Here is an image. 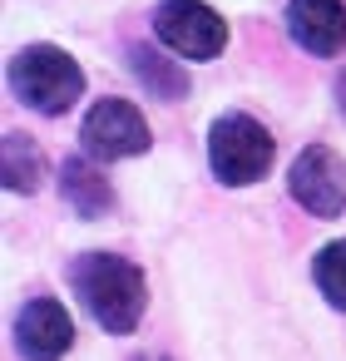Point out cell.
I'll use <instances>...</instances> for the list:
<instances>
[{"label": "cell", "mask_w": 346, "mask_h": 361, "mask_svg": "<svg viewBox=\"0 0 346 361\" xmlns=\"http://www.w3.org/2000/svg\"><path fill=\"white\" fill-rule=\"evenodd\" d=\"M134 361H168V356H134Z\"/></svg>", "instance_id": "5bb4252c"}, {"label": "cell", "mask_w": 346, "mask_h": 361, "mask_svg": "<svg viewBox=\"0 0 346 361\" xmlns=\"http://www.w3.org/2000/svg\"><path fill=\"white\" fill-rule=\"evenodd\" d=\"M287 193H292V203L307 208L311 218H341V213H346V159L331 154L326 144H307V149L292 159Z\"/></svg>", "instance_id": "5b68a950"}, {"label": "cell", "mask_w": 346, "mask_h": 361, "mask_svg": "<svg viewBox=\"0 0 346 361\" xmlns=\"http://www.w3.org/2000/svg\"><path fill=\"white\" fill-rule=\"evenodd\" d=\"M11 90H16L20 104H30V109H40V114H50V119H60V114H70V109L80 104V94H85V70H80V60H75L70 50H60V45H25V50H16V60H11Z\"/></svg>", "instance_id": "7a4b0ae2"}, {"label": "cell", "mask_w": 346, "mask_h": 361, "mask_svg": "<svg viewBox=\"0 0 346 361\" xmlns=\"http://www.w3.org/2000/svg\"><path fill=\"white\" fill-rule=\"evenodd\" d=\"M60 193H65V203H70L80 218H89V223L114 208V188H109V178L94 169L89 154H85V159H65V169H60Z\"/></svg>", "instance_id": "9c48e42d"}, {"label": "cell", "mask_w": 346, "mask_h": 361, "mask_svg": "<svg viewBox=\"0 0 346 361\" xmlns=\"http://www.w3.org/2000/svg\"><path fill=\"white\" fill-rule=\"evenodd\" d=\"M70 287L75 297L89 307V317L114 331V336H129L149 307V277L139 262L119 257V252H85L70 262Z\"/></svg>", "instance_id": "6da1fadb"}, {"label": "cell", "mask_w": 346, "mask_h": 361, "mask_svg": "<svg viewBox=\"0 0 346 361\" xmlns=\"http://www.w3.org/2000/svg\"><path fill=\"white\" fill-rule=\"evenodd\" d=\"M0 173H6V188L11 193H35L45 183V154L20 129H11L6 134V164H0Z\"/></svg>", "instance_id": "8fae6325"}, {"label": "cell", "mask_w": 346, "mask_h": 361, "mask_svg": "<svg viewBox=\"0 0 346 361\" xmlns=\"http://www.w3.org/2000/svg\"><path fill=\"white\" fill-rule=\"evenodd\" d=\"M336 94H341V114H346V70L336 75Z\"/></svg>", "instance_id": "4fadbf2b"}, {"label": "cell", "mask_w": 346, "mask_h": 361, "mask_svg": "<svg viewBox=\"0 0 346 361\" xmlns=\"http://www.w3.org/2000/svg\"><path fill=\"white\" fill-rule=\"evenodd\" d=\"M311 282H316V292H321L336 312H346V238H336V243H326V247L316 252Z\"/></svg>", "instance_id": "7c38bea8"}, {"label": "cell", "mask_w": 346, "mask_h": 361, "mask_svg": "<svg viewBox=\"0 0 346 361\" xmlns=\"http://www.w3.org/2000/svg\"><path fill=\"white\" fill-rule=\"evenodd\" d=\"M80 144L94 164H114V159L144 154L154 144V134H149V119L129 99H99L80 124Z\"/></svg>", "instance_id": "8992f818"}, {"label": "cell", "mask_w": 346, "mask_h": 361, "mask_svg": "<svg viewBox=\"0 0 346 361\" xmlns=\"http://www.w3.org/2000/svg\"><path fill=\"white\" fill-rule=\"evenodd\" d=\"M287 35L307 55L336 60L346 50V6L341 0H287Z\"/></svg>", "instance_id": "ba28073f"}, {"label": "cell", "mask_w": 346, "mask_h": 361, "mask_svg": "<svg viewBox=\"0 0 346 361\" xmlns=\"http://www.w3.org/2000/svg\"><path fill=\"white\" fill-rule=\"evenodd\" d=\"M154 35L183 60H218L228 45V20L203 0H163L154 11Z\"/></svg>", "instance_id": "277c9868"}, {"label": "cell", "mask_w": 346, "mask_h": 361, "mask_svg": "<svg viewBox=\"0 0 346 361\" xmlns=\"http://www.w3.org/2000/svg\"><path fill=\"white\" fill-rule=\"evenodd\" d=\"M129 70L149 90V99H163V104L188 99V70L178 60H168V55H159L149 45H129Z\"/></svg>", "instance_id": "30bf717a"}, {"label": "cell", "mask_w": 346, "mask_h": 361, "mask_svg": "<svg viewBox=\"0 0 346 361\" xmlns=\"http://www.w3.org/2000/svg\"><path fill=\"white\" fill-rule=\"evenodd\" d=\"M16 346L25 361H60L75 346V322L60 297H30L16 317Z\"/></svg>", "instance_id": "52a82bcc"}, {"label": "cell", "mask_w": 346, "mask_h": 361, "mask_svg": "<svg viewBox=\"0 0 346 361\" xmlns=\"http://www.w3.org/2000/svg\"><path fill=\"white\" fill-rule=\"evenodd\" d=\"M272 134L252 114H218L208 129V164L228 188H247L272 169Z\"/></svg>", "instance_id": "3957f363"}]
</instances>
